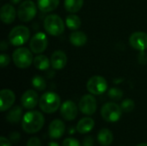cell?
<instances>
[{
  "instance_id": "obj_1",
  "label": "cell",
  "mask_w": 147,
  "mask_h": 146,
  "mask_svg": "<svg viewBox=\"0 0 147 146\" xmlns=\"http://www.w3.org/2000/svg\"><path fill=\"white\" fill-rule=\"evenodd\" d=\"M45 119L43 114L39 111L27 112L22 117V126L25 133L32 134L38 133L44 126Z\"/></svg>"
},
{
  "instance_id": "obj_2",
  "label": "cell",
  "mask_w": 147,
  "mask_h": 146,
  "mask_svg": "<svg viewBox=\"0 0 147 146\" xmlns=\"http://www.w3.org/2000/svg\"><path fill=\"white\" fill-rule=\"evenodd\" d=\"M60 97L54 92H46L41 96L39 101L40 108L47 114L56 112L60 108Z\"/></svg>"
},
{
  "instance_id": "obj_3",
  "label": "cell",
  "mask_w": 147,
  "mask_h": 146,
  "mask_svg": "<svg viewBox=\"0 0 147 146\" xmlns=\"http://www.w3.org/2000/svg\"><path fill=\"white\" fill-rule=\"evenodd\" d=\"M44 28L50 35L59 36L65 30V23L58 15H49L44 21Z\"/></svg>"
},
{
  "instance_id": "obj_4",
  "label": "cell",
  "mask_w": 147,
  "mask_h": 146,
  "mask_svg": "<svg viewBox=\"0 0 147 146\" xmlns=\"http://www.w3.org/2000/svg\"><path fill=\"white\" fill-rule=\"evenodd\" d=\"M122 109L121 106L115 102H107L101 109V115L102 119L109 123L117 122L122 115Z\"/></svg>"
},
{
  "instance_id": "obj_5",
  "label": "cell",
  "mask_w": 147,
  "mask_h": 146,
  "mask_svg": "<svg viewBox=\"0 0 147 146\" xmlns=\"http://www.w3.org/2000/svg\"><path fill=\"white\" fill-rule=\"evenodd\" d=\"M12 58L14 64L20 69H26L34 62L32 52L25 47L16 49L13 52Z\"/></svg>"
},
{
  "instance_id": "obj_6",
  "label": "cell",
  "mask_w": 147,
  "mask_h": 146,
  "mask_svg": "<svg viewBox=\"0 0 147 146\" xmlns=\"http://www.w3.org/2000/svg\"><path fill=\"white\" fill-rule=\"evenodd\" d=\"M29 29L25 26L19 25L11 29L9 34V40L11 45L19 46L28 41V40L29 39Z\"/></svg>"
},
{
  "instance_id": "obj_7",
  "label": "cell",
  "mask_w": 147,
  "mask_h": 146,
  "mask_svg": "<svg viewBox=\"0 0 147 146\" xmlns=\"http://www.w3.org/2000/svg\"><path fill=\"white\" fill-rule=\"evenodd\" d=\"M36 11L35 3L31 0H27L22 2L19 6L17 9V15L22 22H28L34 19L36 15Z\"/></svg>"
},
{
  "instance_id": "obj_8",
  "label": "cell",
  "mask_w": 147,
  "mask_h": 146,
  "mask_svg": "<svg viewBox=\"0 0 147 146\" xmlns=\"http://www.w3.org/2000/svg\"><path fill=\"white\" fill-rule=\"evenodd\" d=\"M87 90L93 95H102L108 89V83L102 76H93L87 82Z\"/></svg>"
},
{
  "instance_id": "obj_9",
  "label": "cell",
  "mask_w": 147,
  "mask_h": 146,
  "mask_svg": "<svg viewBox=\"0 0 147 146\" xmlns=\"http://www.w3.org/2000/svg\"><path fill=\"white\" fill-rule=\"evenodd\" d=\"M48 46V40L44 33L39 32L35 34L29 42V47L34 53L43 52Z\"/></svg>"
},
{
  "instance_id": "obj_10",
  "label": "cell",
  "mask_w": 147,
  "mask_h": 146,
  "mask_svg": "<svg viewBox=\"0 0 147 146\" xmlns=\"http://www.w3.org/2000/svg\"><path fill=\"white\" fill-rule=\"evenodd\" d=\"M96 100L92 95H84L79 102L80 111L86 115H92L96 111Z\"/></svg>"
},
{
  "instance_id": "obj_11",
  "label": "cell",
  "mask_w": 147,
  "mask_h": 146,
  "mask_svg": "<svg viewBox=\"0 0 147 146\" xmlns=\"http://www.w3.org/2000/svg\"><path fill=\"white\" fill-rule=\"evenodd\" d=\"M130 46L140 51L147 49V34L145 32H135L129 37Z\"/></svg>"
},
{
  "instance_id": "obj_12",
  "label": "cell",
  "mask_w": 147,
  "mask_h": 146,
  "mask_svg": "<svg viewBox=\"0 0 147 146\" xmlns=\"http://www.w3.org/2000/svg\"><path fill=\"white\" fill-rule=\"evenodd\" d=\"M60 114L65 120H73L78 115V108L72 101H65L60 107Z\"/></svg>"
},
{
  "instance_id": "obj_13",
  "label": "cell",
  "mask_w": 147,
  "mask_h": 146,
  "mask_svg": "<svg viewBox=\"0 0 147 146\" xmlns=\"http://www.w3.org/2000/svg\"><path fill=\"white\" fill-rule=\"evenodd\" d=\"M16 101V96L10 89H4L0 92V110L4 112L9 109Z\"/></svg>"
},
{
  "instance_id": "obj_14",
  "label": "cell",
  "mask_w": 147,
  "mask_h": 146,
  "mask_svg": "<svg viewBox=\"0 0 147 146\" xmlns=\"http://www.w3.org/2000/svg\"><path fill=\"white\" fill-rule=\"evenodd\" d=\"M39 96L38 94L33 90V89H28L23 93L21 98L22 105L24 108L26 109H33L36 107V105L39 102Z\"/></svg>"
},
{
  "instance_id": "obj_15",
  "label": "cell",
  "mask_w": 147,
  "mask_h": 146,
  "mask_svg": "<svg viewBox=\"0 0 147 146\" xmlns=\"http://www.w3.org/2000/svg\"><path fill=\"white\" fill-rule=\"evenodd\" d=\"M65 131V123L60 120H53L48 127V134L51 139H60Z\"/></svg>"
},
{
  "instance_id": "obj_16",
  "label": "cell",
  "mask_w": 147,
  "mask_h": 146,
  "mask_svg": "<svg viewBox=\"0 0 147 146\" xmlns=\"http://www.w3.org/2000/svg\"><path fill=\"white\" fill-rule=\"evenodd\" d=\"M50 61L54 70H62L67 64V56L63 51L58 50L52 54Z\"/></svg>"
},
{
  "instance_id": "obj_17",
  "label": "cell",
  "mask_w": 147,
  "mask_h": 146,
  "mask_svg": "<svg viewBox=\"0 0 147 146\" xmlns=\"http://www.w3.org/2000/svg\"><path fill=\"white\" fill-rule=\"evenodd\" d=\"M16 9L11 4H4L1 8L0 11V16L1 20L5 24H10L12 23L16 19Z\"/></svg>"
},
{
  "instance_id": "obj_18",
  "label": "cell",
  "mask_w": 147,
  "mask_h": 146,
  "mask_svg": "<svg viewBox=\"0 0 147 146\" xmlns=\"http://www.w3.org/2000/svg\"><path fill=\"white\" fill-rule=\"evenodd\" d=\"M94 126H95L94 120L90 117H85L78 121L76 129L80 134H87L90 131H92Z\"/></svg>"
},
{
  "instance_id": "obj_19",
  "label": "cell",
  "mask_w": 147,
  "mask_h": 146,
  "mask_svg": "<svg viewBox=\"0 0 147 146\" xmlns=\"http://www.w3.org/2000/svg\"><path fill=\"white\" fill-rule=\"evenodd\" d=\"M113 133L109 129L102 128L97 135V141L102 146H109L113 142Z\"/></svg>"
},
{
  "instance_id": "obj_20",
  "label": "cell",
  "mask_w": 147,
  "mask_h": 146,
  "mask_svg": "<svg viewBox=\"0 0 147 146\" xmlns=\"http://www.w3.org/2000/svg\"><path fill=\"white\" fill-rule=\"evenodd\" d=\"M38 8L40 11L47 13L54 10L59 4V0H38Z\"/></svg>"
},
{
  "instance_id": "obj_21",
  "label": "cell",
  "mask_w": 147,
  "mask_h": 146,
  "mask_svg": "<svg viewBox=\"0 0 147 146\" xmlns=\"http://www.w3.org/2000/svg\"><path fill=\"white\" fill-rule=\"evenodd\" d=\"M70 41L75 46H82L87 42V35L81 31H76L71 34Z\"/></svg>"
},
{
  "instance_id": "obj_22",
  "label": "cell",
  "mask_w": 147,
  "mask_h": 146,
  "mask_svg": "<svg viewBox=\"0 0 147 146\" xmlns=\"http://www.w3.org/2000/svg\"><path fill=\"white\" fill-rule=\"evenodd\" d=\"M22 109L19 106H16L12 108L9 113L6 115V120L8 122L11 124H17L22 119Z\"/></svg>"
},
{
  "instance_id": "obj_23",
  "label": "cell",
  "mask_w": 147,
  "mask_h": 146,
  "mask_svg": "<svg viewBox=\"0 0 147 146\" xmlns=\"http://www.w3.org/2000/svg\"><path fill=\"white\" fill-rule=\"evenodd\" d=\"M34 65L40 71H46L49 68L51 61L45 55H38L34 59Z\"/></svg>"
},
{
  "instance_id": "obj_24",
  "label": "cell",
  "mask_w": 147,
  "mask_h": 146,
  "mask_svg": "<svg viewBox=\"0 0 147 146\" xmlns=\"http://www.w3.org/2000/svg\"><path fill=\"white\" fill-rule=\"evenodd\" d=\"M84 5V0H65L64 6L70 13H76L81 9Z\"/></svg>"
},
{
  "instance_id": "obj_25",
  "label": "cell",
  "mask_w": 147,
  "mask_h": 146,
  "mask_svg": "<svg viewBox=\"0 0 147 146\" xmlns=\"http://www.w3.org/2000/svg\"><path fill=\"white\" fill-rule=\"evenodd\" d=\"M66 26L71 30H77L81 26V19L77 15H69L65 20Z\"/></svg>"
},
{
  "instance_id": "obj_26",
  "label": "cell",
  "mask_w": 147,
  "mask_h": 146,
  "mask_svg": "<svg viewBox=\"0 0 147 146\" xmlns=\"http://www.w3.org/2000/svg\"><path fill=\"white\" fill-rule=\"evenodd\" d=\"M32 85L33 87L39 90V91H42V90H45L46 88H47V83L45 81V79L40 77V76H34L32 79Z\"/></svg>"
},
{
  "instance_id": "obj_27",
  "label": "cell",
  "mask_w": 147,
  "mask_h": 146,
  "mask_svg": "<svg viewBox=\"0 0 147 146\" xmlns=\"http://www.w3.org/2000/svg\"><path fill=\"white\" fill-rule=\"evenodd\" d=\"M108 96L113 101H120L123 96V92L121 89L117 88H112L109 90Z\"/></svg>"
},
{
  "instance_id": "obj_28",
  "label": "cell",
  "mask_w": 147,
  "mask_h": 146,
  "mask_svg": "<svg viewBox=\"0 0 147 146\" xmlns=\"http://www.w3.org/2000/svg\"><path fill=\"white\" fill-rule=\"evenodd\" d=\"M134 107H135V103L132 99H126L121 104V108L122 111L125 113L132 112L134 109Z\"/></svg>"
},
{
  "instance_id": "obj_29",
  "label": "cell",
  "mask_w": 147,
  "mask_h": 146,
  "mask_svg": "<svg viewBox=\"0 0 147 146\" xmlns=\"http://www.w3.org/2000/svg\"><path fill=\"white\" fill-rule=\"evenodd\" d=\"M62 146H81V144L79 143V141L76 139L73 138H68L65 139L63 141Z\"/></svg>"
},
{
  "instance_id": "obj_30",
  "label": "cell",
  "mask_w": 147,
  "mask_h": 146,
  "mask_svg": "<svg viewBox=\"0 0 147 146\" xmlns=\"http://www.w3.org/2000/svg\"><path fill=\"white\" fill-rule=\"evenodd\" d=\"M10 62V59L9 57V55L7 54H1L0 55V65L1 67H5L7 66Z\"/></svg>"
},
{
  "instance_id": "obj_31",
  "label": "cell",
  "mask_w": 147,
  "mask_h": 146,
  "mask_svg": "<svg viewBox=\"0 0 147 146\" xmlns=\"http://www.w3.org/2000/svg\"><path fill=\"white\" fill-rule=\"evenodd\" d=\"M27 146H41V142L38 138L33 137L28 139L27 143Z\"/></svg>"
},
{
  "instance_id": "obj_32",
  "label": "cell",
  "mask_w": 147,
  "mask_h": 146,
  "mask_svg": "<svg viewBox=\"0 0 147 146\" xmlns=\"http://www.w3.org/2000/svg\"><path fill=\"white\" fill-rule=\"evenodd\" d=\"M21 139V135L19 133L17 132H14V133H11L10 135H9V140L12 142V143H18L19 140Z\"/></svg>"
},
{
  "instance_id": "obj_33",
  "label": "cell",
  "mask_w": 147,
  "mask_h": 146,
  "mask_svg": "<svg viewBox=\"0 0 147 146\" xmlns=\"http://www.w3.org/2000/svg\"><path fill=\"white\" fill-rule=\"evenodd\" d=\"M94 145V139L91 136H87L84 139L83 146H93Z\"/></svg>"
},
{
  "instance_id": "obj_34",
  "label": "cell",
  "mask_w": 147,
  "mask_h": 146,
  "mask_svg": "<svg viewBox=\"0 0 147 146\" xmlns=\"http://www.w3.org/2000/svg\"><path fill=\"white\" fill-rule=\"evenodd\" d=\"M0 142H1V146H11V144H10L9 140L7 139L4 137H1Z\"/></svg>"
},
{
  "instance_id": "obj_35",
  "label": "cell",
  "mask_w": 147,
  "mask_h": 146,
  "mask_svg": "<svg viewBox=\"0 0 147 146\" xmlns=\"http://www.w3.org/2000/svg\"><path fill=\"white\" fill-rule=\"evenodd\" d=\"M1 50L2 51H4L5 49H7V47H8V45L7 44H5V41H2L1 42Z\"/></svg>"
},
{
  "instance_id": "obj_36",
  "label": "cell",
  "mask_w": 147,
  "mask_h": 146,
  "mask_svg": "<svg viewBox=\"0 0 147 146\" xmlns=\"http://www.w3.org/2000/svg\"><path fill=\"white\" fill-rule=\"evenodd\" d=\"M47 146H59V145L56 142H49Z\"/></svg>"
},
{
  "instance_id": "obj_37",
  "label": "cell",
  "mask_w": 147,
  "mask_h": 146,
  "mask_svg": "<svg viewBox=\"0 0 147 146\" xmlns=\"http://www.w3.org/2000/svg\"><path fill=\"white\" fill-rule=\"evenodd\" d=\"M10 1H11L14 4H16V3H18L21 0H10Z\"/></svg>"
},
{
  "instance_id": "obj_38",
  "label": "cell",
  "mask_w": 147,
  "mask_h": 146,
  "mask_svg": "<svg viewBox=\"0 0 147 146\" xmlns=\"http://www.w3.org/2000/svg\"><path fill=\"white\" fill-rule=\"evenodd\" d=\"M137 146H147L146 143H142V144H140V145H138Z\"/></svg>"
}]
</instances>
